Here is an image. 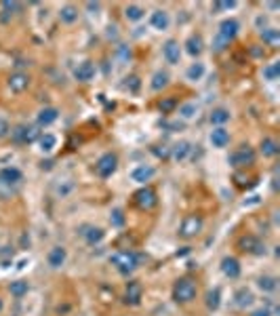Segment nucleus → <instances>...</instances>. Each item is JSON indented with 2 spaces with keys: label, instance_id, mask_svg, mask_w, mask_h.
<instances>
[{
  "label": "nucleus",
  "instance_id": "nucleus-1",
  "mask_svg": "<svg viewBox=\"0 0 280 316\" xmlns=\"http://www.w3.org/2000/svg\"><path fill=\"white\" fill-rule=\"evenodd\" d=\"M238 30H240L238 19H234V17H227V19H223L219 24V28H217V36H215V42H213V51L215 53L225 51L227 47H230V42L238 36Z\"/></svg>",
  "mask_w": 280,
  "mask_h": 316
},
{
  "label": "nucleus",
  "instance_id": "nucleus-2",
  "mask_svg": "<svg viewBox=\"0 0 280 316\" xmlns=\"http://www.w3.org/2000/svg\"><path fill=\"white\" fill-rule=\"evenodd\" d=\"M196 295H198V283L192 276H181L175 280V285H173V300L185 306V304H192L196 300Z\"/></svg>",
  "mask_w": 280,
  "mask_h": 316
},
{
  "label": "nucleus",
  "instance_id": "nucleus-3",
  "mask_svg": "<svg viewBox=\"0 0 280 316\" xmlns=\"http://www.w3.org/2000/svg\"><path fill=\"white\" fill-rule=\"evenodd\" d=\"M255 158H257L255 148H251L249 144H242L240 148L230 152V156H227V165L236 171H240V169H247V167L255 165Z\"/></svg>",
  "mask_w": 280,
  "mask_h": 316
},
{
  "label": "nucleus",
  "instance_id": "nucleus-4",
  "mask_svg": "<svg viewBox=\"0 0 280 316\" xmlns=\"http://www.w3.org/2000/svg\"><path fill=\"white\" fill-rule=\"evenodd\" d=\"M110 263L118 270V274L129 276L139 266V255L135 251H116L110 255Z\"/></svg>",
  "mask_w": 280,
  "mask_h": 316
},
{
  "label": "nucleus",
  "instance_id": "nucleus-5",
  "mask_svg": "<svg viewBox=\"0 0 280 316\" xmlns=\"http://www.w3.org/2000/svg\"><path fill=\"white\" fill-rule=\"evenodd\" d=\"M236 249H238L240 253L255 255V257H261V255L268 253L266 242L261 240L259 236H255V234H242V236L236 240Z\"/></svg>",
  "mask_w": 280,
  "mask_h": 316
},
{
  "label": "nucleus",
  "instance_id": "nucleus-6",
  "mask_svg": "<svg viewBox=\"0 0 280 316\" xmlns=\"http://www.w3.org/2000/svg\"><path fill=\"white\" fill-rule=\"evenodd\" d=\"M9 137H11V142H13V144H17V146H26V144L38 142L40 131H38L36 127H32V125H17V127L11 129Z\"/></svg>",
  "mask_w": 280,
  "mask_h": 316
},
{
  "label": "nucleus",
  "instance_id": "nucleus-7",
  "mask_svg": "<svg viewBox=\"0 0 280 316\" xmlns=\"http://www.w3.org/2000/svg\"><path fill=\"white\" fill-rule=\"evenodd\" d=\"M202 228H204V219L196 213H192V215H185L181 225H179V238L183 240H192V238H196L200 232H202Z\"/></svg>",
  "mask_w": 280,
  "mask_h": 316
},
{
  "label": "nucleus",
  "instance_id": "nucleus-8",
  "mask_svg": "<svg viewBox=\"0 0 280 316\" xmlns=\"http://www.w3.org/2000/svg\"><path fill=\"white\" fill-rule=\"evenodd\" d=\"M133 205L139 211H152L156 205H158V194L154 192V188L150 186H142L135 194H133Z\"/></svg>",
  "mask_w": 280,
  "mask_h": 316
},
{
  "label": "nucleus",
  "instance_id": "nucleus-9",
  "mask_svg": "<svg viewBox=\"0 0 280 316\" xmlns=\"http://www.w3.org/2000/svg\"><path fill=\"white\" fill-rule=\"evenodd\" d=\"M118 169V156L114 152H106L99 156V161L95 163V173L99 175L101 179H108L116 173Z\"/></svg>",
  "mask_w": 280,
  "mask_h": 316
},
{
  "label": "nucleus",
  "instance_id": "nucleus-10",
  "mask_svg": "<svg viewBox=\"0 0 280 316\" xmlns=\"http://www.w3.org/2000/svg\"><path fill=\"white\" fill-rule=\"evenodd\" d=\"M78 236L89 244V247H95V244H99L103 238H106V232H103V228L99 225H93V223H82L78 228Z\"/></svg>",
  "mask_w": 280,
  "mask_h": 316
},
{
  "label": "nucleus",
  "instance_id": "nucleus-11",
  "mask_svg": "<svg viewBox=\"0 0 280 316\" xmlns=\"http://www.w3.org/2000/svg\"><path fill=\"white\" fill-rule=\"evenodd\" d=\"M162 57L169 65H177L179 59H181V44L175 40V38H169L165 44H162Z\"/></svg>",
  "mask_w": 280,
  "mask_h": 316
},
{
  "label": "nucleus",
  "instance_id": "nucleus-12",
  "mask_svg": "<svg viewBox=\"0 0 280 316\" xmlns=\"http://www.w3.org/2000/svg\"><path fill=\"white\" fill-rule=\"evenodd\" d=\"M30 74H26V72H13L11 76H9V80H7V84H9V89L13 91V93H24V91H28V86H30Z\"/></svg>",
  "mask_w": 280,
  "mask_h": 316
},
{
  "label": "nucleus",
  "instance_id": "nucleus-13",
  "mask_svg": "<svg viewBox=\"0 0 280 316\" xmlns=\"http://www.w3.org/2000/svg\"><path fill=\"white\" fill-rule=\"evenodd\" d=\"M142 297H144L142 283H137V280L127 283V291H125V304L127 306H139V304H142Z\"/></svg>",
  "mask_w": 280,
  "mask_h": 316
},
{
  "label": "nucleus",
  "instance_id": "nucleus-14",
  "mask_svg": "<svg viewBox=\"0 0 280 316\" xmlns=\"http://www.w3.org/2000/svg\"><path fill=\"white\" fill-rule=\"evenodd\" d=\"M74 78L78 80V82H91L93 78H95V63L93 61H82V63H78L76 67H74Z\"/></svg>",
  "mask_w": 280,
  "mask_h": 316
},
{
  "label": "nucleus",
  "instance_id": "nucleus-15",
  "mask_svg": "<svg viewBox=\"0 0 280 316\" xmlns=\"http://www.w3.org/2000/svg\"><path fill=\"white\" fill-rule=\"evenodd\" d=\"M0 182L13 188V186L24 182V173H21V169H17V167H3V169H0Z\"/></svg>",
  "mask_w": 280,
  "mask_h": 316
},
{
  "label": "nucleus",
  "instance_id": "nucleus-16",
  "mask_svg": "<svg viewBox=\"0 0 280 316\" xmlns=\"http://www.w3.org/2000/svg\"><path fill=\"white\" fill-rule=\"evenodd\" d=\"M154 175H156V169L154 167H150V165H139V167H135L131 171V179L137 182V184H142V186H146L148 182H152Z\"/></svg>",
  "mask_w": 280,
  "mask_h": 316
},
{
  "label": "nucleus",
  "instance_id": "nucleus-17",
  "mask_svg": "<svg viewBox=\"0 0 280 316\" xmlns=\"http://www.w3.org/2000/svg\"><path fill=\"white\" fill-rule=\"evenodd\" d=\"M221 272H223V276H227L230 280H236L240 276V272H242L240 261L236 257H230V255L223 257L221 259Z\"/></svg>",
  "mask_w": 280,
  "mask_h": 316
},
{
  "label": "nucleus",
  "instance_id": "nucleus-18",
  "mask_svg": "<svg viewBox=\"0 0 280 316\" xmlns=\"http://www.w3.org/2000/svg\"><path fill=\"white\" fill-rule=\"evenodd\" d=\"M185 53L190 57H200L202 51H204V42H202V36L196 32V34H190L188 40H185Z\"/></svg>",
  "mask_w": 280,
  "mask_h": 316
},
{
  "label": "nucleus",
  "instance_id": "nucleus-19",
  "mask_svg": "<svg viewBox=\"0 0 280 316\" xmlns=\"http://www.w3.org/2000/svg\"><path fill=\"white\" fill-rule=\"evenodd\" d=\"M65 259H67V251H65V247H61V244H57V247H53L46 253V261L53 270H59L65 263Z\"/></svg>",
  "mask_w": 280,
  "mask_h": 316
},
{
  "label": "nucleus",
  "instance_id": "nucleus-20",
  "mask_svg": "<svg viewBox=\"0 0 280 316\" xmlns=\"http://www.w3.org/2000/svg\"><path fill=\"white\" fill-rule=\"evenodd\" d=\"M169 24H171V17L165 9H156L152 15H150V26L154 30H158V32H165L169 30Z\"/></svg>",
  "mask_w": 280,
  "mask_h": 316
},
{
  "label": "nucleus",
  "instance_id": "nucleus-21",
  "mask_svg": "<svg viewBox=\"0 0 280 316\" xmlns=\"http://www.w3.org/2000/svg\"><path fill=\"white\" fill-rule=\"evenodd\" d=\"M230 131H227L225 127H215L213 131H211V135H208V142L213 144V148H225L227 144H230Z\"/></svg>",
  "mask_w": 280,
  "mask_h": 316
},
{
  "label": "nucleus",
  "instance_id": "nucleus-22",
  "mask_svg": "<svg viewBox=\"0 0 280 316\" xmlns=\"http://www.w3.org/2000/svg\"><path fill=\"white\" fill-rule=\"evenodd\" d=\"M280 152V146L274 137H264L261 139V144H259V154L264 156V158H276Z\"/></svg>",
  "mask_w": 280,
  "mask_h": 316
},
{
  "label": "nucleus",
  "instance_id": "nucleus-23",
  "mask_svg": "<svg viewBox=\"0 0 280 316\" xmlns=\"http://www.w3.org/2000/svg\"><path fill=\"white\" fill-rule=\"evenodd\" d=\"M253 302H255V295H253L249 289H238V291L234 293V306H236L238 310H247V308H251Z\"/></svg>",
  "mask_w": 280,
  "mask_h": 316
},
{
  "label": "nucleus",
  "instance_id": "nucleus-24",
  "mask_svg": "<svg viewBox=\"0 0 280 316\" xmlns=\"http://www.w3.org/2000/svg\"><path fill=\"white\" fill-rule=\"evenodd\" d=\"M57 118H59V110L57 108H53V105H46V108H42L40 112H38V125L40 127H51L53 122H57Z\"/></svg>",
  "mask_w": 280,
  "mask_h": 316
},
{
  "label": "nucleus",
  "instance_id": "nucleus-25",
  "mask_svg": "<svg viewBox=\"0 0 280 316\" xmlns=\"http://www.w3.org/2000/svg\"><path fill=\"white\" fill-rule=\"evenodd\" d=\"M190 152H192V144L185 142V139H181V142H177V144L171 148V158H173L175 163H183Z\"/></svg>",
  "mask_w": 280,
  "mask_h": 316
},
{
  "label": "nucleus",
  "instance_id": "nucleus-26",
  "mask_svg": "<svg viewBox=\"0 0 280 316\" xmlns=\"http://www.w3.org/2000/svg\"><path fill=\"white\" fill-rule=\"evenodd\" d=\"M230 118H232V114L225 108H215L211 114H208V120H211L213 127H225L227 122H230Z\"/></svg>",
  "mask_w": 280,
  "mask_h": 316
},
{
  "label": "nucleus",
  "instance_id": "nucleus-27",
  "mask_svg": "<svg viewBox=\"0 0 280 316\" xmlns=\"http://www.w3.org/2000/svg\"><path fill=\"white\" fill-rule=\"evenodd\" d=\"M169 80H171V76H169L167 70H156L154 76H152V82H150V89L152 91H162L169 84Z\"/></svg>",
  "mask_w": 280,
  "mask_h": 316
},
{
  "label": "nucleus",
  "instance_id": "nucleus-28",
  "mask_svg": "<svg viewBox=\"0 0 280 316\" xmlns=\"http://www.w3.org/2000/svg\"><path fill=\"white\" fill-rule=\"evenodd\" d=\"M59 21L65 24V26L76 24V21H78V9H76L74 5H65V7H61V11H59Z\"/></svg>",
  "mask_w": 280,
  "mask_h": 316
},
{
  "label": "nucleus",
  "instance_id": "nucleus-29",
  "mask_svg": "<svg viewBox=\"0 0 280 316\" xmlns=\"http://www.w3.org/2000/svg\"><path fill=\"white\" fill-rule=\"evenodd\" d=\"M261 40H264L266 47H272L276 49L280 44V32L276 28H266V30H261Z\"/></svg>",
  "mask_w": 280,
  "mask_h": 316
},
{
  "label": "nucleus",
  "instance_id": "nucleus-30",
  "mask_svg": "<svg viewBox=\"0 0 280 316\" xmlns=\"http://www.w3.org/2000/svg\"><path fill=\"white\" fill-rule=\"evenodd\" d=\"M257 287L264 291V293H274L278 289V278L276 276H270V274H264L257 278Z\"/></svg>",
  "mask_w": 280,
  "mask_h": 316
},
{
  "label": "nucleus",
  "instance_id": "nucleus-31",
  "mask_svg": "<svg viewBox=\"0 0 280 316\" xmlns=\"http://www.w3.org/2000/svg\"><path fill=\"white\" fill-rule=\"evenodd\" d=\"M28 291H30L28 280H13V283L9 285V293L15 297V300H21V297H26Z\"/></svg>",
  "mask_w": 280,
  "mask_h": 316
},
{
  "label": "nucleus",
  "instance_id": "nucleus-32",
  "mask_svg": "<svg viewBox=\"0 0 280 316\" xmlns=\"http://www.w3.org/2000/svg\"><path fill=\"white\" fill-rule=\"evenodd\" d=\"M0 9H3V24H7L9 21V17H13L15 13H19L21 9H24V5L21 3H9V0H5V3H0Z\"/></svg>",
  "mask_w": 280,
  "mask_h": 316
},
{
  "label": "nucleus",
  "instance_id": "nucleus-33",
  "mask_svg": "<svg viewBox=\"0 0 280 316\" xmlns=\"http://www.w3.org/2000/svg\"><path fill=\"white\" fill-rule=\"evenodd\" d=\"M38 146H40V150H42L44 154L53 152V150L57 148V137H55L53 133H42V135L38 137Z\"/></svg>",
  "mask_w": 280,
  "mask_h": 316
},
{
  "label": "nucleus",
  "instance_id": "nucleus-34",
  "mask_svg": "<svg viewBox=\"0 0 280 316\" xmlns=\"http://www.w3.org/2000/svg\"><path fill=\"white\" fill-rule=\"evenodd\" d=\"M234 186L240 188V190H247V188H253L257 184V177H249V175H244L242 171H236L234 173V177H232Z\"/></svg>",
  "mask_w": 280,
  "mask_h": 316
},
{
  "label": "nucleus",
  "instance_id": "nucleus-35",
  "mask_svg": "<svg viewBox=\"0 0 280 316\" xmlns=\"http://www.w3.org/2000/svg\"><path fill=\"white\" fill-rule=\"evenodd\" d=\"M204 304H206V308L211 310V312L219 310V306H221V291H219L217 287L211 289V291H206V300H204Z\"/></svg>",
  "mask_w": 280,
  "mask_h": 316
},
{
  "label": "nucleus",
  "instance_id": "nucleus-36",
  "mask_svg": "<svg viewBox=\"0 0 280 316\" xmlns=\"http://www.w3.org/2000/svg\"><path fill=\"white\" fill-rule=\"evenodd\" d=\"M74 188H76V184L72 179H59V184L55 186V196L57 198H65V196L72 194Z\"/></svg>",
  "mask_w": 280,
  "mask_h": 316
},
{
  "label": "nucleus",
  "instance_id": "nucleus-37",
  "mask_svg": "<svg viewBox=\"0 0 280 316\" xmlns=\"http://www.w3.org/2000/svg\"><path fill=\"white\" fill-rule=\"evenodd\" d=\"M125 17L129 21H142L144 17H146V9L142 5H129L125 9Z\"/></svg>",
  "mask_w": 280,
  "mask_h": 316
},
{
  "label": "nucleus",
  "instance_id": "nucleus-38",
  "mask_svg": "<svg viewBox=\"0 0 280 316\" xmlns=\"http://www.w3.org/2000/svg\"><path fill=\"white\" fill-rule=\"evenodd\" d=\"M202 76H204V63H200V61L192 63V65L188 67V72H185V78H188V80H192V82L200 80Z\"/></svg>",
  "mask_w": 280,
  "mask_h": 316
},
{
  "label": "nucleus",
  "instance_id": "nucleus-39",
  "mask_svg": "<svg viewBox=\"0 0 280 316\" xmlns=\"http://www.w3.org/2000/svg\"><path fill=\"white\" fill-rule=\"evenodd\" d=\"M278 74H280V65H278L276 61L264 65V70H261V76H264V80H270V82L278 80Z\"/></svg>",
  "mask_w": 280,
  "mask_h": 316
},
{
  "label": "nucleus",
  "instance_id": "nucleus-40",
  "mask_svg": "<svg viewBox=\"0 0 280 316\" xmlns=\"http://www.w3.org/2000/svg\"><path fill=\"white\" fill-rule=\"evenodd\" d=\"M177 110H179V116H181V118H194L196 112H198V105H196L194 101H188V103L177 105Z\"/></svg>",
  "mask_w": 280,
  "mask_h": 316
},
{
  "label": "nucleus",
  "instance_id": "nucleus-41",
  "mask_svg": "<svg viewBox=\"0 0 280 316\" xmlns=\"http://www.w3.org/2000/svg\"><path fill=\"white\" fill-rule=\"evenodd\" d=\"M177 99L175 97H165V99H160V103H158V110L162 112V114H173L175 110H177Z\"/></svg>",
  "mask_w": 280,
  "mask_h": 316
},
{
  "label": "nucleus",
  "instance_id": "nucleus-42",
  "mask_svg": "<svg viewBox=\"0 0 280 316\" xmlns=\"http://www.w3.org/2000/svg\"><path fill=\"white\" fill-rule=\"evenodd\" d=\"M125 221H127L125 211H122V209H112V213H110V223H112L114 228H122V225H125Z\"/></svg>",
  "mask_w": 280,
  "mask_h": 316
},
{
  "label": "nucleus",
  "instance_id": "nucleus-43",
  "mask_svg": "<svg viewBox=\"0 0 280 316\" xmlns=\"http://www.w3.org/2000/svg\"><path fill=\"white\" fill-rule=\"evenodd\" d=\"M125 89H129L131 93H139V89H142V80H139V76L131 74L125 78Z\"/></svg>",
  "mask_w": 280,
  "mask_h": 316
},
{
  "label": "nucleus",
  "instance_id": "nucleus-44",
  "mask_svg": "<svg viewBox=\"0 0 280 316\" xmlns=\"http://www.w3.org/2000/svg\"><path fill=\"white\" fill-rule=\"evenodd\" d=\"M114 55H116L118 61H125V63H127V61L131 59V49H129L127 44H118L116 51H114Z\"/></svg>",
  "mask_w": 280,
  "mask_h": 316
},
{
  "label": "nucleus",
  "instance_id": "nucleus-45",
  "mask_svg": "<svg viewBox=\"0 0 280 316\" xmlns=\"http://www.w3.org/2000/svg\"><path fill=\"white\" fill-rule=\"evenodd\" d=\"M234 7H236L234 0H219V3H213L211 11H213V13H221V11H230V9H234Z\"/></svg>",
  "mask_w": 280,
  "mask_h": 316
},
{
  "label": "nucleus",
  "instance_id": "nucleus-46",
  "mask_svg": "<svg viewBox=\"0 0 280 316\" xmlns=\"http://www.w3.org/2000/svg\"><path fill=\"white\" fill-rule=\"evenodd\" d=\"M152 154H156L158 158H162V161H169V158H171V148L162 146V150H160V146H154V148H152Z\"/></svg>",
  "mask_w": 280,
  "mask_h": 316
},
{
  "label": "nucleus",
  "instance_id": "nucleus-47",
  "mask_svg": "<svg viewBox=\"0 0 280 316\" xmlns=\"http://www.w3.org/2000/svg\"><path fill=\"white\" fill-rule=\"evenodd\" d=\"M11 133V125H9V120L5 116H0V139H7Z\"/></svg>",
  "mask_w": 280,
  "mask_h": 316
},
{
  "label": "nucleus",
  "instance_id": "nucleus-48",
  "mask_svg": "<svg viewBox=\"0 0 280 316\" xmlns=\"http://www.w3.org/2000/svg\"><path fill=\"white\" fill-rule=\"evenodd\" d=\"M274 312H272V308L270 306H261V308H257V310H253L249 316H272Z\"/></svg>",
  "mask_w": 280,
  "mask_h": 316
},
{
  "label": "nucleus",
  "instance_id": "nucleus-49",
  "mask_svg": "<svg viewBox=\"0 0 280 316\" xmlns=\"http://www.w3.org/2000/svg\"><path fill=\"white\" fill-rule=\"evenodd\" d=\"M13 196V188L0 182V198H11Z\"/></svg>",
  "mask_w": 280,
  "mask_h": 316
},
{
  "label": "nucleus",
  "instance_id": "nucleus-50",
  "mask_svg": "<svg viewBox=\"0 0 280 316\" xmlns=\"http://www.w3.org/2000/svg\"><path fill=\"white\" fill-rule=\"evenodd\" d=\"M40 167H42V169H51V167H53V161H46V163L42 161V163H40Z\"/></svg>",
  "mask_w": 280,
  "mask_h": 316
},
{
  "label": "nucleus",
  "instance_id": "nucleus-51",
  "mask_svg": "<svg viewBox=\"0 0 280 316\" xmlns=\"http://www.w3.org/2000/svg\"><path fill=\"white\" fill-rule=\"evenodd\" d=\"M251 53H253V55H255V57H259V55H264V51H259V49H251Z\"/></svg>",
  "mask_w": 280,
  "mask_h": 316
},
{
  "label": "nucleus",
  "instance_id": "nucleus-52",
  "mask_svg": "<svg viewBox=\"0 0 280 316\" xmlns=\"http://www.w3.org/2000/svg\"><path fill=\"white\" fill-rule=\"evenodd\" d=\"M3 310H5V302H3V297H0V314H3Z\"/></svg>",
  "mask_w": 280,
  "mask_h": 316
}]
</instances>
